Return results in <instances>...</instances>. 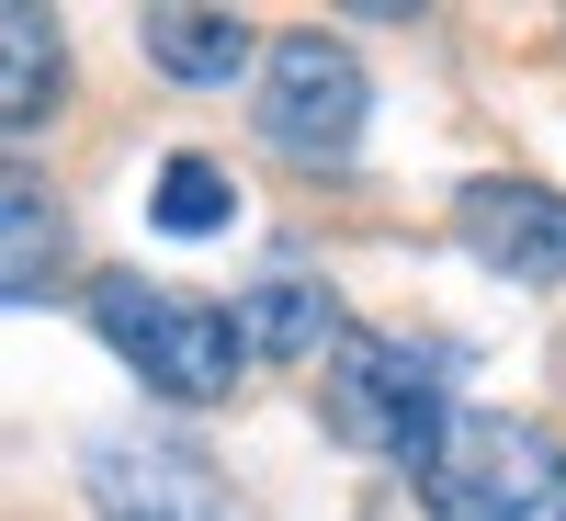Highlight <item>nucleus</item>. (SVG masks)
<instances>
[{
    "instance_id": "nucleus-1",
    "label": "nucleus",
    "mask_w": 566,
    "mask_h": 521,
    "mask_svg": "<svg viewBox=\"0 0 566 521\" xmlns=\"http://www.w3.org/2000/svg\"><path fill=\"white\" fill-rule=\"evenodd\" d=\"M80 306H91V329H103L136 374H148V397H170V408H216L227 386H239V363H250V341H239L227 306L170 295V283H148V272H91Z\"/></svg>"
},
{
    "instance_id": "nucleus-2",
    "label": "nucleus",
    "mask_w": 566,
    "mask_h": 521,
    "mask_svg": "<svg viewBox=\"0 0 566 521\" xmlns=\"http://www.w3.org/2000/svg\"><path fill=\"white\" fill-rule=\"evenodd\" d=\"M453 363L431 341H386V329H352L328 352V431L374 465H431L453 442Z\"/></svg>"
},
{
    "instance_id": "nucleus-3",
    "label": "nucleus",
    "mask_w": 566,
    "mask_h": 521,
    "mask_svg": "<svg viewBox=\"0 0 566 521\" xmlns=\"http://www.w3.org/2000/svg\"><path fill=\"white\" fill-rule=\"evenodd\" d=\"M431 521H566V442L510 408H464L453 442L419 465Z\"/></svg>"
},
{
    "instance_id": "nucleus-4",
    "label": "nucleus",
    "mask_w": 566,
    "mask_h": 521,
    "mask_svg": "<svg viewBox=\"0 0 566 521\" xmlns=\"http://www.w3.org/2000/svg\"><path fill=\"white\" fill-rule=\"evenodd\" d=\"M261 136L283 159H352V136H363V58L340 34H272V58H261Z\"/></svg>"
},
{
    "instance_id": "nucleus-5",
    "label": "nucleus",
    "mask_w": 566,
    "mask_h": 521,
    "mask_svg": "<svg viewBox=\"0 0 566 521\" xmlns=\"http://www.w3.org/2000/svg\"><path fill=\"white\" fill-rule=\"evenodd\" d=\"M80 488H91L103 521H227V477L181 431H114V442H91Z\"/></svg>"
},
{
    "instance_id": "nucleus-6",
    "label": "nucleus",
    "mask_w": 566,
    "mask_h": 521,
    "mask_svg": "<svg viewBox=\"0 0 566 521\" xmlns=\"http://www.w3.org/2000/svg\"><path fill=\"white\" fill-rule=\"evenodd\" d=\"M453 239L499 283H566V194H544V181H464Z\"/></svg>"
},
{
    "instance_id": "nucleus-7",
    "label": "nucleus",
    "mask_w": 566,
    "mask_h": 521,
    "mask_svg": "<svg viewBox=\"0 0 566 521\" xmlns=\"http://www.w3.org/2000/svg\"><path fill=\"white\" fill-rule=\"evenodd\" d=\"M57 272H69V216H57V194H45L34 170H0V306L57 295Z\"/></svg>"
},
{
    "instance_id": "nucleus-8",
    "label": "nucleus",
    "mask_w": 566,
    "mask_h": 521,
    "mask_svg": "<svg viewBox=\"0 0 566 521\" xmlns=\"http://www.w3.org/2000/svg\"><path fill=\"white\" fill-rule=\"evenodd\" d=\"M69 91V34L57 12H23V0H0V136L12 125H45Z\"/></svg>"
},
{
    "instance_id": "nucleus-9",
    "label": "nucleus",
    "mask_w": 566,
    "mask_h": 521,
    "mask_svg": "<svg viewBox=\"0 0 566 521\" xmlns=\"http://www.w3.org/2000/svg\"><path fill=\"white\" fill-rule=\"evenodd\" d=\"M136 45H148V69L159 80H181V91H216V80H239L250 69V23L239 12H148L136 23Z\"/></svg>"
},
{
    "instance_id": "nucleus-10",
    "label": "nucleus",
    "mask_w": 566,
    "mask_h": 521,
    "mask_svg": "<svg viewBox=\"0 0 566 521\" xmlns=\"http://www.w3.org/2000/svg\"><path fill=\"white\" fill-rule=\"evenodd\" d=\"M328 329H340V306H328V283H317V272H272V283H250V306H239V341H250L261 363L317 352Z\"/></svg>"
},
{
    "instance_id": "nucleus-11",
    "label": "nucleus",
    "mask_w": 566,
    "mask_h": 521,
    "mask_svg": "<svg viewBox=\"0 0 566 521\" xmlns=\"http://www.w3.org/2000/svg\"><path fill=\"white\" fill-rule=\"evenodd\" d=\"M148 216L170 227V239H216V227L239 216V181H227L216 159H193V148H181V159L159 170V194H148Z\"/></svg>"
}]
</instances>
